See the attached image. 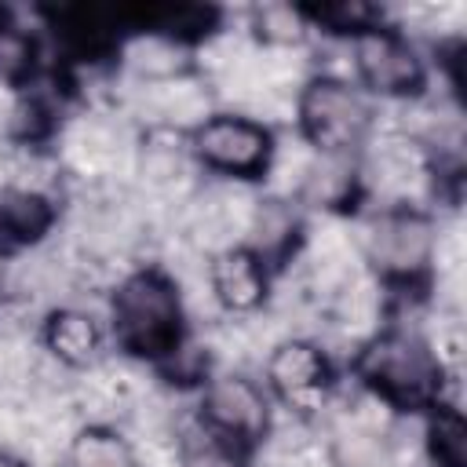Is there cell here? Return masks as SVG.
Returning a JSON list of instances; mask_svg holds the SVG:
<instances>
[{
  "instance_id": "cell-4",
  "label": "cell",
  "mask_w": 467,
  "mask_h": 467,
  "mask_svg": "<svg viewBox=\"0 0 467 467\" xmlns=\"http://www.w3.org/2000/svg\"><path fill=\"white\" fill-rule=\"evenodd\" d=\"M296 113L303 124V139L317 153H350L365 139L372 120L365 99L339 77L310 80L296 99Z\"/></svg>"
},
{
  "instance_id": "cell-10",
  "label": "cell",
  "mask_w": 467,
  "mask_h": 467,
  "mask_svg": "<svg viewBox=\"0 0 467 467\" xmlns=\"http://www.w3.org/2000/svg\"><path fill=\"white\" fill-rule=\"evenodd\" d=\"M208 285H212L215 306H223L230 314H255L266 303V266L244 244L212 255Z\"/></svg>"
},
{
  "instance_id": "cell-25",
  "label": "cell",
  "mask_w": 467,
  "mask_h": 467,
  "mask_svg": "<svg viewBox=\"0 0 467 467\" xmlns=\"http://www.w3.org/2000/svg\"><path fill=\"white\" fill-rule=\"evenodd\" d=\"M317 22H325L332 33H365L376 26V7H365V4H328L321 11H314Z\"/></svg>"
},
{
  "instance_id": "cell-6",
  "label": "cell",
  "mask_w": 467,
  "mask_h": 467,
  "mask_svg": "<svg viewBox=\"0 0 467 467\" xmlns=\"http://www.w3.org/2000/svg\"><path fill=\"white\" fill-rule=\"evenodd\" d=\"M358 182H365L387 208H412L431 182V164L423 146L409 135H383L372 142L365 164L358 168Z\"/></svg>"
},
{
  "instance_id": "cell-23",
  "label": "cell",
  "mask_w": 467,
  "mask_h": 467,
  "mask_svg": "<svg viewBox=\"0 0 467 467\" xmlns=\"http://www.w3.org/2000/svg\"><path fill=\"white\" fill-rule=\"evenodd\" d=\"M33 66H36V44H33V36L22 26L0 18V88L22 84L33 73Z\"/></svg>"
},
{
  "instance_id": "cell-16",
  "label": "cell",
  "mask_w": 467,
  "mask_h": 467,
  "mask_svg": "<svg viewBox=\"0 0 467 467\" xmlns=\"http://www.w3.org/2000/svg\"><path fill=\"white\" fill-rule=\"evenodd\" d=\"M328 314H332V325L343 336H372V328L379 321V292H376V285L358 270L354 277H347L328 296Z\"/></svg>"
},
{
  "instance_id": "cell-26",
  "label": "cell",
  "mask_w": 467,
  "mask_h": 467,
  "mask_svg": "<svg viewBox=\"0 0 467 467\" xmlns=\"http://www.w3.org/2000/svg\"><path fill=\"white\" fill-rule=\"evenodd\" d=\"M0 467H22V460L11 449H0Z\"/></svg>"
},
{
  "instance_id": "cell-3",
  "label": "cell",
  "mask_w": 467,
  "mask_h": 467,
  "mask_svg": "<svg viewBox=\"0 0 467 467\" xmlns=\"http://www.w3.org/2000/svg\"><path fill=\"white\" fill-rule=\"evenodd\" d=\"M434 223L420 208H383L361 223L365 259L390 281H416L434 263Z\"/></svg>"
},
{
  "instance_id": "cell-17",
  "label": "cell",
  "mask_w": 467,
  "mask_h": 467,
  "mask_svg": "<svg viewBox=\"0 0 467 467\" xmlns=\"http://www.w3.org/2000/svg\"><path fill=\"white\" fill-rule=\"evenodd\" d=\"M66 467H139L135 445L113 427L88 423L66 445Z\"/></svg>"
},
{
  "instance_id": "cell-7",
  "label": "cell",
  "mask_w": 467,
  "mask_h": 467,
  "mask_svg": "<svg viewBox=\"0 0 467 467\" xmlns=\"http://www.w3.org/2000/svg\"><path fill=\"white\" fill-rule=\"evenodd\" d=\"M350 66L376 95H409L423 84V62L416 47L383 26H372L350 40Z\"/></svg>"
},
{
  "instance_id": "cell-20",
  "label": "cell",
  "mask_w": 467,
  "mask_h": 467,
  "mask_svg": "<svg viewBox=\"0 0 467 467\" xmlns=\"http://www.w3.org/2000/svg\"><path fill=\"white\" fill-rule=\"evenodd\" d=\"M314 157H317V150L306 139H281V142H274L270 157H266V168H263L270 190L281 201L292 197V193H303V182H306V175L314 168Z\"/></svg>"
},
{
  "instance_id": "cell-14",
  "label": "cell",
  "mask_w": 467,
  "mask_h": 467,
  "mask_svg": "<svg viewBox=\"0 0 467 467\" xmlns=\"http://www.w3.org/2000/svg\"><path fill=\"white\" fill-rule=\"evenodd\" d=\"M51 201L29 190H0V248H29L51 230Z\"/></svg>"
},
{
  "instance_id": "cell-5",
  "label": "cell",
  "mask_w": 467,
  "mask_h": 467,
  "mask_svg": "<svg viewBox=\"0 0 467 467\" xmlns=\"http://www.w3.org/2000/svg\"><path fill=\"white\" fill-rule=\"evenodd\" d=\"M270 146L274 135L266 131V124L244 113H215L201 128H193V157L230 179H248L263 171Z\"/></svg>"
},
{
  "instance_id": "cell-18",
  "label": "cell",
  "mask_w": 467,
  "mask_h": 467,
  "mask_svg": "<svg viewBox=\"0 0 467 467\" xmlns=\"http://www.w3.org/2000/svg\"><path fill=\"white\" fill-rule=\"evenodd\" d=\"M296 234H299V219H296L292 204L281 197H266L255 204V215H252L244 241H248V252H255L266 263L274 255H285L292 248Z\"/></svg>"
},
{
  "instance_id": "cell-13",
  "label": "cell",
  "mask_w": 467,
  "mask_h": 467,
  "mask_svg": "<svg viewBox=\"0 0 467 467\" xmlns=\"http://www.w3.org/2000/svg\"><path fill=\"white\" fill-rule=\"evenodd\" d=\"M44 350L62 368H88L99 361L102 332L99 321L80 306H58L44 321Z\"/></svg>"
},
{
  "instance_id": "cell-11",
  "label": "cell",
  "mask_w": 467,
  "mask_h": 467,
  "mask_svg": "<svg viewBox=\"0 0 467 467\" xmlns=\"http://www.w3.org/2000/svg\"><path fill=\"white\" fill-rule=\"evenodd\" d=\"M142 113L150 120H157L164 131H175V128H201L212 113V91L208 84H201L197 77L190 73H179V77H168V80H153V84H142V99H139Z\"/></svg>"
},
{
  "instance_id": "cell-2",
  "label": "cell",
  "mask_w": 467,
  "mask_h": 467,
  "mask_svg": "<svg viewBox=\"0 0 467 467\" xmlns=\"http://www.w3.org/2000/svg\"><path fill=\"white\" fill-rule=\"evenodd\" d=\"M358 368L365 376V383L372 387V394H379L383 401L394 405H416L434 398L438 390V365L423 343V336L416 332H401L390 328L383 336H372L365 343V350L358 354Z\"/></svg>"
},
{
  "instance_id": "cell-19",
  "label": "cell",
  "mask_w": 467,
  "mask_h": 467,
  "mask_svg": "<svg viewBox=\"0 0 467 467\" xmlns=\"http://www.w3.org/2000/svg\"><path fill=\"white\" fill-rule=\"evenodd\" d=\"M175 445H179V467H244V445L219 434L204 420L182 427Z\"/></svg>"
},
{
  "instance_id": "cell-9",
  "label": "cell",
  "mask_w": 467,
  "mask_h": 467,
  "mask_svg": "<svg viewBox=\"0 0 467 467\" xmlns=\"http://www.w3.org/2000/svg\"><path fill=\"white\" fill-rule=\"evenodd\" d=\"M266 379L292 412H314L328 398V358L310 339H281L266 354Z\"/></svg>"
},
{
  "instance_id": "cell-21",
  "label": "cell",
  "mask_w": 467,
  "mask_h": 467,
  "mask_svg": "<svg viewBox=\"0 0 467 467\" xmlns=\"http://www.w3.org/2000/svg\"><path fill=\"white\" fill-rule=\"evenodd\" d=\"M354 186H358V164L350 161V153H317L303 182V197L314 204H339L354 193Z\"/></svg>"
},
{
  "instance_id": "cell-15",
  "label": "cell",
  "mask_w": 467,
  "mask_h": 467,
  "mask_svg": "<svg viewBox=\"0 0 467 467\" xmlns=\"http://www.w3.org/2000/svg\"><path fill=\"white\" fill-rule=\"evenodd\" d=\"M124 62L142 84H153V80H168V77L186 73V47L164 33L146 29L124 44Z\"/></svg>"
},
{
  "instance_id": "cell-24",
  "label": "cell",
  "mask_w": 467,
  "mask_h": 467,
  "mask_svg": "<svg viewBox=\"0 0 467 467\" xmlns=\"http://www.w3.org/2000/svg\"><path fill=\"white\" fill-rule=\"evenodd\" d=\"M255 33L266 47H299L306 36V15L292 4H266L255 11Z\"/></svg>"
},
{
  "instance_id": "cell-22",
  "label": "cell",
  "mask_w": 467,
  "mask_h": 467,
  "mask_svg": "<svg viewBox=\"0 0 467 467\" xmlns=\"http://www.w3.org/2000/svg\"><path fill=\"white\" fill-rule=\"evenodd\" d=\"M427 445L438 467H467V427L460 409L438 405V412L427 423Z\"/></svg>"
},
{
  "instance_id": "cell-1",
  "label": "cell",
  "mask_w": 467,
  "mask_h": 467,
  "mask_svg": "<svg viewBox=\"0 0 467 467\" xmlns=\"http://www.w3.org/2000/svg\"><path fill=\"white\" fill-rule=\"evenodd\" d=\"M113 332L117 343L139 358H168L182 343V299L171 277L142 270L117 285L113 303Z\"/></svg>"
},
{
  "instance_id": "cell-12",
  "label": "cell",
  "mask_w": 467,
  "mask_h": 467,
  "mask_svg": "<svg viewBox=\"0 0 467 467\" xmlns=\"http://www.w3.org/2000/svg\"><path fill=\"white\" fill-rule=\"evenodd\" d=\"M66 164L84 179H113L124 168V139L113 124L84 117L62 139Z\"/></svg>"
},
{
  "instance_id": "cell-8",
  "label": "cell",
  "mask_w": 467,
  "mask_h": 467,
  "mask_svg": "<svg viewBox=\"0 0 467 467\" xmlns=\"http://www.w3.org/2000/svg\"><path fill=\"white\" fill-rule=\"evenodd\" d=\"M201 420L219 434L234 438L237 445H252L270 427V405L266 394L244 372H219L204 387Z\"/></svg>"
}]
</instances>
